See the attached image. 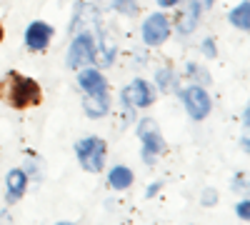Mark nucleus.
Wrapping results in <instances>:
<instances>
[{"instance_id":"21","label":"nucleus","mask_w":250,"mask_h":225,"mask_svg":"<svg viewBox=\"0 0 250 225\" xmlns=\"http://www.w3.org/2000/svg\"><path fill=\"white\" fill-rule=\"evenodd\" d=\"M178 3V0H158V5H163V8H173Z\"/></svg>"},{"instance_id":"17","label":"nucleus","mask_w":250,"mask_h":225,"mask_svg":"<svg viewBox=\"0 0 250 225\" xmlns=\"http://www.w3.org/2000/svg\"><path fill=\"white\" fill-rule=\"evenodd\" d=\"M188 73H190L193 78H203V83H210V75H208L203 68H198L195 63H188Z\"/></svg>"},{"instance_id":"8","label":"nucleus","mask_w":250,"mask_h":225,"mask_svg":"<svg viewBox=\"0 0 250 225\" xmlns=\"http://www.w3.org/2000/svg\"><path fill=\"white\" fill-rule=\"evenodd\" d=\"M78 83H80L83 90H85V95H108V80L103 78L100 70H95V68L80 70Z\"/></svg>"},{"instance_id":"6","label":"nucleus","mask_w":250,"mask_h":225,"mask_svg":"<svg viewBox=\"0 0 250 225\" xmlns=\"http://www.w3.org/2000/svg\"><path fill=\"white\" fill-rule=\"evenodd\" d=\"M170 35V23H168V18L155 13L150 15L148 20H145V25H143V40H145V45H160L165 43Z\"/></svg>"},{"instance_id":"14","label":"nucleus","mask_w":250,"mask_h":225,"mask_svg":"<svg viewBox=\"0 0 250 225\" xmlns=\"http://www.w3.org/2000/svg\"><path fill=\"white\" fill-rule=\"evenodd\" d=\"M198 13H200V5L193 0V3L188 5V10H185V18L180 20V25H178L180 33H193V28L198 25Z\"/></svg>"},{"instance_id":"12","label":"nucleus","mask_w":250,"mask_h":225,"mask_svg":"<svg viewBox=\"0 0 250 225\" xmlns=\"http://www.w3.org/2000/svg\"><path fill=\"white\" fill-rule=\"evenodd\" d=\"M108 183H110V188H115V190H125V188L133 185V173L125 165H115L110 170V175H108Z\"/></svg>"},{"instance_id":"10","label":"nucleus","mask_w":250,"mask_h":225,"mask_svg":"<svg viewBox=\"0 0 250 225\" xmlns=\"http://www.w3.org/2000/svg\"><path fill=\"white\" fill-rule=\"evenodd\" d=\"M5 185H8V203H15L25 195V188H28V173L25 170H10L8 178H5Z\"/></svg>"},{"instance_id":"4","label":"nucleus","mask_w":250,"mask_h":225,"mask_svg":"<svg viewBox=\"0 0 250 225\" xmlns=\"http://www.w3.org/2000/svg\"><path fill=\"white\" fill-rule=\"evenodd\" d=\"M183 103H185V110L193 120H203L208 113H210V98H208V93L200 85L185 88L183 90Z\"/></svg>"},{"instance_id":"24","label":"nucleus","mask_w":250,"mask_h":225,"mask_svg":"<svg viewBox=\"0 0 250 225\" xmlns=\"http://www.w3.org/2000/svg\"><path fill=\"white\" fill-rule=\"evenodd\" d=\"M0 38H3V30H0Z\"/></svg>"},{"instance_id":"16","label":"nucleus","mask_w":250,"mask_h":225,"mask_svg":"<svg viewBox=\"0 0 250 225\" xmlns=\"http://www.w3.org/2000/svg\"><path fill=\"white\" fill-rule=\"evenodd\" d=\"M155 80H158V88L160 90H168L170 88V80H173V73L170 70H158Z\"/></svg>"},{"instance_id":"13","label":"nucleus","mask_w":250,"mask_h":225,"mask_svg":"<svg viewBox=\"0 0 250 225\" xmlns=\"http://www.w3.org/2000/svg\"><path fill=\"white\" fill-rule=\"evenodd\" d=\"M230 23L235 28H240V30H248L250 28V3H248V0L230 10Z\"/></svg>"},{"instance_id":"18","label":"nucleus","mask_w":250,"mask_h":225,"mask_svg":"<svg viewBox=\"0 0 250 225\" xmlns=\"http://www.w3.org/2000/svg\"><path fill=\"white\" fill-rule=\"evenodd\" d=\"M248 205H250V203H248V200H243V203H238V208H235L238 218H243L245 223L250 220V208H248Z\"/></svg>"},{"instance_id":"19","label":"nucleus","mask_w":250,"mask_h":225,"mask_svg":"<svg viewBox=\"0 0 250 225\" xmlns=\"http://www.w3.org/2000/svg\"><path fill=\"white\" fill-rule=\"evenodd\" d=\"M203 53H205L208 58H215V43H213L210 38H205V40H203Z\"/></svg>"},{"instance_id":"9","label":"nucleus","mask_w":250,"mask_h":225,"mask_svg":"<svg viewBox=\"0 0 250 225\" xmlns=\"http://www.w3.org/2000/svg\"><path fill=\"white\" fill-rule=\"evenodd\" d=\"M50 38H53V28L48 23L35 20V23H30L28 30H25V45L30 50H43V48H48Z\"/></svg>"},{"instance_id":"22","label":"nucleus","mask_w":250,"mask_h":225,"mask_svg":"<svg viewBox=\"0 0 250 225\" xmlns=\"http://www.w3.org/2000/svg\"><path fill=\"white\" fill-rule=\"evenodd\" d=\"M158 188H160V183H153V185L148 188V198H153V195L158 193Z\"/></svg>"},{"instance_id":"15","label":"nucleus","mask_w":250,"mask_h":225,"mask_svg":"<svg viewBox=\"0 0 250 225\" xmlns=\"http://www.w3.org/2000/svg\"><path fill=\"white\" fill-rule=\"evenodd\" d=\"M113 5H115V10H120L125 15H133L135 13V0H113Z\"/></svg>"},{"instance_id":"11","label":"nucleus","mask_w":250,"mask_h":225,"mask_svg":"<svg viewBox=\"0 0 250 225\" xmlns=\"http://www.w3.org/2000/svg\"><path fill=\"white\" fill-rule=\"evenodd\" d=\"M83 110H85L90 118H100L105 115L110 108H108V95H88L83 100Z\"/></svg>"},{"instance_id":"23","label":"nucleus","mask_w":250,"mask_h":225,"mask_svg":"<svg viewBox=\"0 0 250 225\" xmlns=\"http://www.w3.org/2000/svg\"><path fill=\"white\" fill-rule=\"evenodd\" d=\"M195 3H200V5H205V8H210V5L215 3V0H195Z\"/></svg>"},{"instance_id":"5","label":"nucleus","mask_w":250,"mask_h":225,"mask_svg":"<svg viewBox=\"0 0 250 225\" xmlns=\"http://www.w3.org/2000/svg\"><path fill=\"white\" fill-rule=\"evenodd\" d=\"M120 100H123V105H128V108H145V105L153 103V90L145 80H133L130 85H125L120 90Z\"/></svg>"},{"instance_id":"20","label":"nucleus","mask_w":250,"mask_h":225,"mask_svg":"<svg viewBox=\"0 0 250 225\" xmlns=\"http://www.w3.org/2000/svg\"><path fill=\"white\" fill-rule=\"evenodd\" d=\"M203 203H205V205H213V203H215V190H205L203 193Z\"/></svg>"},{"instance_id":"1","label":"nucleus","mask_w":250,"mask_h":225,"mask_svg":"<svg viewBox=\"0 0 250 225\" xmlns=\"http://www.w3.org/2000/svg\"><path fill=\"white\" fill-rule=\"evenodd\" d=\"M75 155L88 173H100L105 165V143L100 138H83L75 143Z\"/></svg>"},{"instance_id":"7","label":"nucleus","mask_w":250,"mask_h":225,"mask_svg":"<svg viewBox=\"0 0 250 225\" xmlns=\"http://www.w3.org/2000/svg\"><path fill=\"white\" fill-rule=\"evenodd\" d=\"M138 133H140V140H143V155H145V160H153L155 153H163L165 143H163V135L158 133L153 120H143L138 125Z\"/></svg>"},{"instance_id":"2","label":"nucleus","mask_w":250,"mask_h":225,"mask_svg":"<svg viewBox=\"0 0 250 225\" xmlns=\"http://www.w3.org/2000/svg\"><path fill=\"white\" fill-rule=\"evenodd\" d=\"M95 40L93 35L88 33H80L73 38V43H70V50H68V65L70 68H80V65H90L93 60H95Z\"/></svg>"},{"instance_id":"3","label":"nucleus","mask_w":250,"mask_h":225,"mask_svg":"<svg viewBox=\"0 0 250 225\" xmlns=\"http://www.w3.org/2000/svg\"><path fill=\"white\" fill-rule=\"evenodd\" d=\"M40 100V88L35 80L23 78V75H13V88H10V103L15 108H28L35 105Z\"/></svg>"}]
</instances>
